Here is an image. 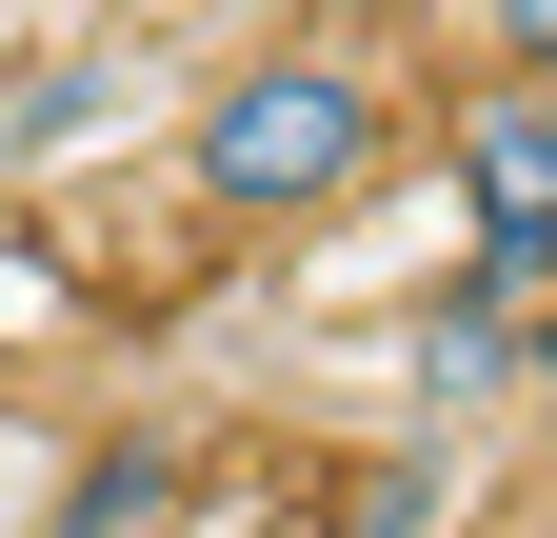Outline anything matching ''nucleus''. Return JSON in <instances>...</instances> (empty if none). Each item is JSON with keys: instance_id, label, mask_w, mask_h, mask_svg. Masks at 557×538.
I'll use <instances>...</instances> for the list:
<instances>
[{"instance_id": "f257e3e1", "label": "nucleus", "mask_w": 557, "mask_h": 538, "mask_svg": "<svg viewBox=\"0 0 557 538\" xmlns=\"http://www.w3.org/2000/svg\"><path fill=\"white\" fill-rule=\"evenodd\" d=\"M379 160H398V120H379L359 60H239L199 100V199L220 220H338Z\"/></svg>"}, {"instance_id": "f03ea898", "label": "nucleus", "mask_w": 557, "mask_h": 538, "mask_svg": "<svg viewBox=\"0 0 557 538\" xmlns=\"http://www.w3.org/2000/svg\"><path fill=\"white\" fill-rule=\"evenodd\" d=\"M438 160L478 199V280H518V259H557V81H478L438 120Z\"/></svg>"}, {"instance_id": "7ed1b4c3", "label": "nucleus", "mask_w": 557, "mask_h": 538, "mask_svg": "<svg viewBox=\"0 0 557 538\" xmlns=\"http://www.w3.org/2000/svg\"><path fill=\"white\" fill-rule=\"evenodd\" d=\"M180 518V439H139V458H81L60 479V538H160Z\"/></svg>"}, {"instance_id": "20e7f679", "label": "nucleus", "mask_w": 557, "mask_h": 538, "mask_svg": "<svg viewBox=\"0 0 557 538\" xmlns=\"http://www.w3.org/2000/svg\"><path fill=\"white\" fill-rule=\"evenodd\" d=\"M458 40H478V81H557V0H458Z\"/></svg>"}]
</instances>
